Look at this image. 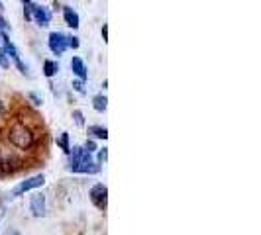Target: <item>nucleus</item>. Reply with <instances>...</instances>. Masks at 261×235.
Here are the masks:
<instances>
[{
	"instance_id": "f3484780",
	"label": "nucleus",
	"mask_w": 261,
	"mask_h": 235,
	"mask_svg": "<svg viewBox=\"0 0 261 235\" xmlns=\"http://www.w3.org/2000/svg\"><path fill=\"white\" fill-rule=\"evenodd\" d=\"M73 89L79 92V94H85V80H73Z\"/></svg>"
},
{
	"instance_id": "20e7f679",
	"label": "nucleus",
	"mask_w": 261,
	"mask_h": 235,
	"mask_svg": "<svg viewBox=\"0 0 261 235\" xmlns=\"http://www.w3.org/2000/svg\"><path fill=\"white\" fill-rule=\"evenodd\" d=\"M30 10H32V20H34L38 26H41V27L49 26V22H51V14H49L47 8L30 2Z\"/></svg>"
},
{
	"instance_id": "4be33fe9",
	"label": "nucleus",
	"mask_w": 261,
	"mask_h": 235,
	"mask_svg": "<svg viewBox=\"0 0 261 235\" xmlns=\"http://www.w3.org/2000/svg\"><path fill=\"white\" fill-rule=\"evenodd\" d=\"M6 235H20V231L14 229V227H8V229H6Z\"/></svg>"
},
{
	"instance_id": "39448f33",
	"label": "nucleus",
	"mask_w": 261,
	"mask_h": 235,
	"mask_svg": "<svg viewBox=\"0 0 261 235\" xmlns=\"http://www.w3.org/2000/svg\"><path fill=\"white\" fill-rule=\"evenodd\" d=\"M47 43H49V49L53 55H63L67 49V36H63L61 32H51Z\"/></svg>"
},
{
	"instance_id": "6ab92c4d",
	"label": "nucleus",
	"mask_w": 261,
	"mask_h": 235,
	"mask_svg": "<svg viewBox=\"0 0 261 235\" xmlns=\"http://www.w3.org/2000/svg\"><path fill=\"white\" fill-rule=\"evenodd\" d=\"M0 67H2V69H8V67H10V59L6 57V53L2 51V49H0Z\"/></svg>"
},
{
	"instance_id": "a878e982",
	"label": "nucleus",
	"mask_w": 261,
	"mask_h": 235,
	"mask_svg": "<svg viewBox=\"0 0 261 235\" xmlns=\"http://www.w3.org/2000/svg\"><path fill=\"white\" fill-rule=\"evenodd\" d=\"M0 8H2V2H0Z\"/></svg>"
},
{
	"instance_id": "9d476101",
	"label": "nucleus",
	"mask_w": 261,
	"mask_h": 235,
	"mask_svg": "<svg viewBox=\"0 0 261 235\" xmlns=\"http://www.w3.org/2000/svg\"><path fill=\"white\" fill-rule=\"evenodd\" d=\"M106 106H108V100H106L105 94H96V96L92 98V108H94L96 112H105Z\"/></svg>"
},
{
	"instance_id": "9b49d317",
	"label": "nucleus",
	"mask_w": 261,
	"mask_h": 235,
	"mask_svg": "<svg viewBox=\"0 0 261 235\" xmlns=\"http://www.w3.org/2000/svg\"><path fill=\"white\" fill-rule=\"evenodd\" d=\"M57 71H59V65H57L55 61H51V59H47V61L43 63V75H45V77L51 78L53 75H57Z\"/></svg>"
},
{
	"instance_id": "f03ea898",
	"label": "nucleus",
	"mask_w": 261,
	"mask_h": 235,
	"mask_svg": "<svg viewBox=\"0 0 261 235\" xmlns=\"http://www.w3.org/2000/svg\"><path fill=\"white\" fill-rule=\"evenodd\" d=\"M89 196H91V202L96 208L106 210V206H108V188H106V184H94Z\"/></svg>"
},
{
	"instance_id": "423d86ee",
	"label": "nucleus",
	"mask_w": 261,
	"mask_h": 235,
	"mask_svg": "<svg viewBox=\"0 0 261 235\" xmlns=\"http://www.w3.org/2000/svg\"><path fill=\"white\" fill-rule=\"evenodd\" d=\"M69 170H73V172H89V174H96V172H100V165L96 163V161H81L77 165H73V167H69Z\"/></svg>"
},
{
	"instance_id": "412c9836",
	"label": "nucleus",
	"mask_w": 261,
	"mask_h": 235,
	"mask_svg": "<svg viewBox=\"0 0 261 235\" xmlns=\"http://www.w3.org/2000/svg\"><path fill=\"white\" fill-rule=\"evenodd\" d=\"M8 30V24H6V20L0 16V32H6Z\"/></svg>"
},
{
	"instance_id": "393cba45",
	"label": "nucleus",
	"mask_w": 261,
	"mask_h": 235,
	"mask_svg": "<svg viewBox=\"0 0 261 235\" xmlns=\"http://www.w3.org/2000/svg\"><path fill=\"white\" fill-rule=\"evenodd\" d=\"M22 2H24V4H28V2H32V0H22Z\"/></svg>"
},
{
	"instance_id": "1a4fd4ad",
	"label": "nucleus",
	"mask_w": 261,
	"mask_h": 235,
	"mask_svg": "<svg viewBox=\"0 0 261 235\" xmlns=\"http://www.w3.org/2000/svg\"><path fill=\"white\" fill-rule=\"evenodd\" d=\"M63 18H65V24L69 27H73V30H77L79 24H81V20H79V14L73 10V8H69V6H65L63 8Z\"/></svg>"
},
{
	"instance_id": "dca6fc26",
	"label": "nucleus",
	"mask_w": 261,
	"mask_h": 235,
	"mask_svg": "<svg viewBox=\"0 0 261 235\" xmlns=\"http://www.w3.org/2000/svg\"><path fill=\"white\" fill-rule=\"evenodd\" d=\"M96 151H98V161H96V163H98V165H102V163H106V159H108V149H96Z\"/></svg>"
},
{
	"instance_id": "7ed1b4c3",
	"label": "nucleus",
	"mask_w": 261,
	"mask_h": 235,
	"mask_svg": "<svg viewBox=\"0 0 261 235\" xmlns=\"http://www.w3.org/2000/svg\"><path fill=\"white\" fill-rule=\"evenodd\" d=\"M43 183H45V177H43V174H36V177H32V179H28V181H24V183L18 184V186L14 188L12 196L26 194V192L34 190V188H39V186H43Z\"/></svg>"
},
{
	"instance_id": "f257e3e1",
	"label": "nucleus",
	"mask_w": 261,
	"mask_h": 235,
	"mask_svg": "<svg viewBox=\"0 0 261 235\" xmlns=\"http://www.w3.org/2000/svg\"><path fill=\"white\" fill-rule=\"evenodd\" d=\"M8 141H10L16 149L28 151V149H32V145H34V131L30 130L26 124L16 122V124L10 126V130H8Z\"/></svg>"
},
{
	"instance_id": "ddd939ff",
	"label": "nucleus",
	"mask_w": 261,
	"mask_h": 235,
	"mask_svg": "<svg viewBox=\"0 0 261 235\" xmlns=\"http://www.w3.org/2000/svg\"><path fill=\"white\" fill-rule=\"evenodd\" d=\"M57 145H59V147H61L65 153H69V151H71V145H69V133H67V131H63V133L57 137Z\"/></svg>"
},
{
	"instance_id": "6e6552de",
	"label": "nucleus",
	"mask_w": 261,
	"mask_h": 235,
	"mask_svg": "<svg viewBox=\"0 0 261 235\" xmlns=\"http://www.w3.org/2000/svg\"><path fill=\"white\" fill-rule=\"evenodd\" d=\"M71 69H73V73H75L81 80H87L89 71H87V67H85V63H83L81 57H73V59H71Z\"/></svg>"
},
{
	"instance_id": "4468645a",
	"label": "nucleus",
	"mask_w": 261,
	"mask_h": 235,
	"mask_svg": "<svg viewBox=\"0 0 261 235\" xmlns=\"http://www.w3.org/2000/svg\"><path fill=\"white\" fill-rule=\"evenodd\" d=\"M73 118H75V124H77L79 128H83V126H85V116H83V112H81V110H73Z\"/></svg>"
},
{
	"instance_id": "5701e85b",
	"label": "nucleus",
	"mask_w": 261,
	"mask_h": 235,
	"mask_svg": "<svg viewBox=\"0 0 261 235\" xmlns=\"http://www.w3.org/2000/svg\"><path fill=\"white\" fill-rule=\"evenodd\" d=\"M102 38H105V41H108V26L105 24V27H102Z\"/></svg>"
},
{
	"instance_id": "a211bd4d",
	"label": "nucleus",
	"mask_w": 261,
	"mask_h": 235,
	"mask_svg": "<svg viewBox=\"0 0 261 235\" xmlns=\"http://www.w3.org/2000/svg\"><path fill=\"white\" fill-rule=\"evenodd\" d=\"M67 47L77 49V47H79V38H77V36H67Z\"/></svg>"
},
{
	"instance_id": "2eb2a0df",
	"label": "nucleus",
	"mask_w": 261,
	"mask_h": 235,
	"mask_svg": "<svg viewBox=\"0 0 261 235\" xmlns=\"http://www.w3.org/2000/svg\"><path fill=\"white\" fill-rule=\"evenodd\" d=\"M28 98H30V100H32V102H34L36 106L43 104V100H41V96H39L38 92H28Z\"/></svg>"
},
{
	"instance_id": "b1692460",
	"label": "nucleus",
	"mask_w": 261,
	"mask_h": 235,
	"mask_svg": "<svg viewBox=\"0 0 261 235\" xmlns=\"http://www.w3.org/2000/svg\"><path fill=\"white\" fill-rule=\"evenodd\" d=\"M4 118V104H2V100H0V120Z\"/></svg>"
},
{
	"instance_id": "0eeeda50",
	"label": "nucleus",
	"mask_w": 261,
	"mask_h": 235,
	"mask_svg": "<svg viewBox=\"0 0 261 235\" xmlns=\"http://www.w3.org/2000/svg\"><path fill=\"white\" fill-rule=\"evenodd\" d=\"M30 208H32V214H34L36 218L45 216V196L43 194L32 196V200H30Z\"/></svg>"
},
{
	"instance_id": "f8f14e48",
	"label": "nucleus",
	"mask_w": 261,
	"mask_h": 235,
	"mask_svg": "<svg viewBox=\"0 0 261 235\" xmlns=\"http://www.w3.org/2000/svg\"><path fill=\"white\" fill-rule=\"evenodd\" d=\"M89 133H92V135L98 137V139H106V137H108V130L102 128V126H91V128H89Z\"/></svg>"
},
{
	"instance_id": "aec40b11",
	"label": "nucleus",
	"mask_w": 261,
	"mask_h": 235,
	"mask_svg": "<svg viewBox=\"0 0 261 235\" xmlns=\"http://www.w3.org/2000/svg\"><path fill=\"white\" fill-rule=\"evenodd\" d=\"M83 149H85V151H89V153H94V151H96V149H98V147H96V143H94V141H92V139H89V141H87V143L83 145Z\"/></svg>"
}]
</instances>
